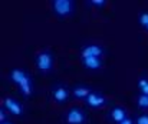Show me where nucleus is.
<instances>
[{
	"label": "nucleus",
	"instance_id": "1",
	"mask_svg": "<svg viewBox=\"0 0 148 124\" xmlns=\"http://www.w3.org/2000/svg\"><path fill=\"white\" fill-rule=\"evenodd\" d=\"M9 80L12 83H14L19 87V91H20V94L23 97L29 98L33 94V80H32V76L25 69H20V67L12 69L10 73H9Z\"/></svg>",
	"mask_w": 148,
	"mask_h": 124
},
{
	"label": "nucleus",
	"instance_id": "2",
	"mask_svg": "<svg viewBox=\"0 0 148 124\" xmlns=\"http://www.w3.org/2000/svg\"><path fill=\"white\" fill-rule=\"evenodd\" d=\"M35 64H36V69L43 73V74H48L53 70V66H55V54L53 51L49 49H45V50H40L36 56H35Z\"/></svg>",
	"mask_w": 148,
	"mask_h": 124
},
{
	"label": "nucleus",
	"instance_id": "3",
	"mask_svg": "<svg viewBox=\"0 0 148 124\" xmlns=\"http://www.w3.org/2000/svg\"><path fill=\"white\" fill-rule=\"evenodd\" d=\"M50 7H52V13L59 19H66L75 13L73 0H52Z\"/></svg>",
	"mask_w": 148,
	"mask_h": 124
},
{
	"label": "nucleus",
	"instance_id": "4",
	"mask_svg": "<svg viewBox=\"0 0 148 124\" xmlns=\"http://www.w3.org/2000/svg\"><path fill=\"white\" fill-rule=\"evenodd\" d=\"M63 121L65 124H86L88 117H86V113L81 107L73 106L66 110V113L63 116Z\"/></svg>",
	"mask_w": 148,
	"mask_h": 124
},
{
	"label": "nucleus",
	"instance_id": "5",
	"mask_svg": "<svg viewBox=\"0 0 148 124\" xmlns=\"http://www.w3.org/2000/svg\"><path fill=\"white\" fill-rule=\"evenodd\" d=\"M1 106H3V107L7 110V113H10L12 116L20 117V116H23V113H25L23 104H22L19 100H16L14 97H3Z\"/></svg>",
	"mask_w": 148,
	"mask_h": 124
},
{
	"label": "nucleus",
	"instance_id": "6",
	"mask_svg": "<svg viewBox=\"0 0 148 124\" xmlns=\"http://www.w3.org/2000/svg\"><path fill=\"white\" fill-rule=\"evenodd\" d=\"M103 54H105V47L102 44L88 43V44H84L81 47V57H99V59H102Z\"/></svg>",
	"mask_w": 148,
	"mask_h": 124
},
{
	"label": "nucleus",
	"instance_id": "7",
	"mask_svg": "<svg viewBox=\"0 0 148 124\" xmlns=\"http://www.w3.org/2000/svg\"><path fill=\"white\" fill-rule=\"evenodd\" d=\"M71 97V90L65 84H55L52 87V98L56 104H65Z\"/></svg>",
	"mask_w": 148,
	"mask_h": 124
},
{
	"label": "nucleus",
	"instance_id": "8",
	"mask_svg": "<svg viewBox=\"0 0 148 124\" xmlns=\"http://www.w3.org/2000/svg\"><path fill=\"white\" fill-rule=\"evenodd\" d=\"M85 104L88 107H91V108H102V107H105L108 104V98L101 91H95L94 90L88 96V98L85 100Z\"/></svg>",
	"mask_w": 148,
	"mask_h": 124
},
{
	"label": "nucleus",
	"instance_id": "9",
	"mask_svg": "<svg viewBox=\"0 0 148 124\" xmlns=\"http://www.w3.org/2000/svg\"><path fill=\"white\" fill-rule=\"evenodd\" d=\"M92 91H94V90H92L89 86H86V84H76V86L72 87L71 96H72L75 100H84V101H85Z\"/></svg>",
	"mask_w": 148,
	"mask_h": 124
},
{
	"label": "nucleus",
	"instance_id": "10",
	"mask_svg": "<svg viewBox=\"0 0 148 124\" xmlns=\"http://www.w3.org/2000/svg\"><path fill=\"white\" fill-rule=\"evenodd\" d=\"M109 120L114 124H121L125 119H128V113L125 110V107H121V106H114L111 110H109V114H108Z\"/></svg>",
	"mask_w": 148,
	"mask_h": 124
},
{
	"label": "nucleus",
	"instance_id": "11",
	"mask_svg": "<svg viewBox=\"0 0 148 124\" xmlns=\"http://www.w3.org/2000/svg\"><path fill=\"white\" fill-rule=\"evenodd\" d=\"M81 63L86 70L91 71H98L103 67V61L99 57H81Z\"/></svg>",
	"mask_w": 148,
	"mask_h": 124
},
{
	"label": "nucleus",
	"instance_id": "12",
	"mask_svg": "<svg viewBox=\"0 0 148 124\" xmlns=\"http://www.w3.org/2000/svg\"><path fill=\"white\" fill-rule=\"evenodd\" d=\"M137 107L140 108V110H143V111H145V110H148V96L147 94H138L137 96Z\"/></svg>",
	"mask_w": 148,
	"mask_h": 124
},
{
	"label": "nucleus",
	"instance_id": "13",
	"mask_svg": "<svg viewBox=\"0 0 148 124\" xmlns=\"http://www.w3.org/2000/svg\"><path fill=\"white\" fill-rule=\"evenodd\" d=\"M138 23L144 30L148 32V11H141L138 14Z\"/></svg>",
	"mask_w": 148,
	"mask_h": 124
},
{
	"label": "nucleus",
	"instance_id": "14",
	"mask_svg": "<svg viewBox=\"0 0 148 124\" xmlns=\"http://www.w3.org/2000/svg\"><path fill=\"white\" fill-rule=\"evenodd\" d=\"M138 90H140L141 94L148 96V77H141L138 80Z\"/></svg>",
	"mask_w": 148,
	"mask_h": 124
},
{
	"label": "nucleus",
	"instance_id": "15",
	"mask_svg": "<svg viewBox=\"0 0 148 124\" xmlns=\"http://www.w3.org/2000/svg\"><path fill=\"white\" fill-rule=\"evenodd\" d=\"M88 6H92L95 9H102L106 6V0H86Z\"/></svg>",
	"mask_w": 148,
	"mask_h": 124
},
{
	"label": "nucleus",
	"instance_id": "16",
	"mask_svg": "<svg viewBox=\"0 0 148 124\" xmlns=\"http://www.w3.org/2000/svg\"><path fill=\"white\" fill-rule=\"evenodd\" d=\"M135 124H148V113H143L135 119Z\"/></svg>",
	"mask_w": 148,
	"mask_h": 124
},
{
	"label": "nucleus",
	"instance_id": "17",
	"mask_svg": "<svg viewBox=\"0 0 148 124\" xmlns=\"http://www.w3.org/2000/svg\"><path fill=\"white\" fill-rule=\"evenodd\" d=\"M7 121V110L1 106L0 107V123H6Z\"/></svg>",
	"mask_w": 148,
	"mask_h": 124
},
{
	"label": "nucleus",
	"instance_id": "18",
	"mask_svg": "<svg viewBox=\"0 0 148 124\" xmlns=\"http://www.w3.org/2000/svg\"><path fill=\"white\" fill-rule=\"evenodd\" d=\"M121 124H135V120H132V119H130V117H128V119H125Z\"/></svg>",
	"mask_w": 148,
	"mask_h": 124
},
{
	"label": "nucleus",
	"instance_id": "19",
	"mask_svg": "<svg viewBox=\"0 0 148 124\" xmlns=\"http://www.w3.org/2000/svg\"><path fill=\"white\" fill-rule=\"evenodd\" d=\"M0 124H12L10 121H6V123H0Z\"/></svg>",
	"mask_w": 148,
	"mask_h": 124
}]
</instances>
